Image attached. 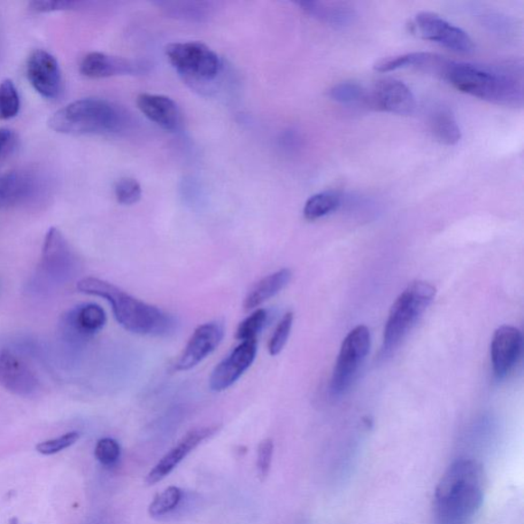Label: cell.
Returning <instances> with one entry per match:
<instances>
[{
  "instance_id": "1",
  "label": "cell",
  "mask_w": 524,
  "mask_h": 524,
  "mask_svg": "<svg viewBox=\"0 0 524 524\" xmlns=\"http://www.w3.org/2000/svg\"><path fill=\"white\" fill-rule=\"evenodd\" d=\"M485 474L479 462L460 459L446 470L435 489L434 510L438 524H467L480 511Z\"/></svg>"
},
{
  "instance_id": "2",
  "label": "cell",
  "mask_w": 524,
  "mask_h": 524,
  "mask_svg": "<svg viewBox=\"0 0 524 524\" xmlns=\"http://www.w3.org/2000/svg\"><path fill=\"white\" fill-rule=\"evenodd\" d=\"M77 290L108 300L115 319L131 333L167 336L174 332L176 321L173 315L141 302L109 282L94 276L83 277L77 283Z\"/></svg>"
},
{
  "instance_id": "3",
  "label": "cell",
  "mask_w": 524,
  "mask_h": 524,
  "mask_svg": "<svg viewBox=\"0 0 524 524\" xmlns=\"http://www.w3.org/2000/svg\"><path fill=\"white\" fill-rule=\"evenodd\" d=\"M451 61L444 80L469 96L506 107H521L523 87L518 69Z\"/></svg>"
},
{
  "instance_id": "4",
  "label": "cell",
  "mask_w": 524,
  "mask_h": 524,
  "mask_svg": "<svg viewBox=\"0 0 524 524\" xmlns=\"http://www.w3.org/2000/svg\"><path fill=\"white\" fill-rule=\"evenodd\" d=\"M126 115L104 98H81L61 108L49 120L56 133L69 136H110L126 126Z\"/></svg>"
},
{
  "instance_id": "5",
  "label": "cell",
  "mask_w": 524,
  "mask_h": 524,
  "mask_svg": "<svg viewBox=\"0 0 524 524\" xmlns=\"http://www.w3.org/2000/svg\"><path fill=\"white\" fill-rule=\"evenodd\" d=\"M436 289L433 285L416 281L408 285L392 304L383 335L382 353L395 351L434 302Z\"/></svg>"
},
{
  "instance_id": "6",
  "label": "cell",
  "mask_w": 524,
  "mask_h": 524,
  "mask_svg": "<svg viewBox=\"0 0 524 524\" xmlns=\"http://www.w3.org/2000/svg\"><path fill=\"white\" fill-rule=\"evenodd\" d=\"M165 55L169 63L187 82L211 83L217 80L222 70L218 53L201 42H175L166 46Z\"/></svg>"
},
{
  "instance_id": "7",
  "label": "cell",
  "mask_w": 524,
  "mask_h": 524,
  "mask_svg": "<svg viewBox=\"0 0 524 524\" xmlns=\"http://www.w3.org/2000/svg\"><path fill=\"white\" fill-rule=\"evenodd\" d=\"M370 346L371 334L364 325L354 328L345 337L331 380V391L334 396L342 395L351 387L368 356Z\"/></svg>"
},
{
  "instance_id": "8",
  "label": "cell",
  "mask_w": 524,
  "mask_h": 524,
  "mask_svg": "<svg viewBox=\"0 0 524 524\" xmlns=\"http://www.w3.org/2000/svg\"><path fill=\"white\" fill-rule=\"evenodd\" d=\"M414 27L424 40L441 44L454 52L469 53L474 50L473 41L464 30L454 26L436 14H418Z\"/></svg>"
},
{
  "instance_id": "9",
  "label": "cell",
  "mask_w": 524,
  "mask_h": 524,
  "mask_svg": "<svg viewBox=\"0 0 524 524\" xmlns=\"http://www.w3.org/2000/svg\"><path fill=\"white\" fill-rule=\"evenodd\" d=\"M0 387L14 396L33 397L41 389L35 372L14 351L0 349Z\"/></svg>"
},
{
  "instance_id": "10",
  "label": "cell",
  "mask_w": 524,
  "mask_h": 524,
  "mask_svg": "<svg viewBox=\"0 0 524 524\" xmlns=\"http://www.w3.org/2000/svg\"><path fill=\"white\" fill-rule=\"evenodd\" d=\"M366 104L375 110L407 117L416 109L413 92L403 81L384 79L367 91Z\"/></svg>"
},
{
  "instance_id": "11",
  "label": "cell",
  "mask_w": 524,
  "mask_h": 524,
  "mask_svg": "<svg viewBox=\"0 0 524 524\" xmlns=\"http://www.w3.org/2000/svg\"><path fill=\"white\" fill-rule=\"evenodd\" d=\"M27 79L33 88L45 98L55 99L63 89L61 72L55 57L43 50L31 52L26 63Z\"/></svg>"
},
{
  "instance_id": "12",
  "label": "cell",
  "mask_w": 524,
  "mask_h": 524,
  "mask_svg": "<svg viewBox=\"0 0 524 524\" xmlns=\"http://www.w3.org/2000/svg\"><path fill=\"white\" fill-rule=\"evenodd\" d=\"M223 336H225V329L219 322L206 323L199 326L190 338L179 360L176 361L177 371H189L201 363L219 348Z\"/></svg>"
},
{
  "instance_id": "13",
  "label": "cell",
  "mask_w": 524,
  "mask_h": 524,
  "mask_svg": "<svg viewBox=\"0 0 524 524\" xmlns=\"http://www.w3.org/2000/svg\"><path fill=\"white\" fill-rule=\"evenodd\" d=\"M257 341L244 342L228 358L215 367L210 379V388L220 392L232 387L248 371L257 358Z\"/></svg>"
},
{
  "instance_id": "14",
  "label": "cell",
  "mask_w": 524,
  "mask_h": 524,
  "mask_svg": "<svg viewBox=\"0 0 524 524\" xmlns=\"http://www.w3.org/2000/svg\"><path fill=\"white\" fill-rule=\"evenodd\" d=\"M148 70L149 64L145 61L115 57L104 52H90L83 58L80 64L81 74L90 80L141 75Z\"/></svg>"
},
{
  "instance_id": "15",
  "label": "cell",
  "mask_w": 524,
  "mask_h": 524,
  "mask_svg": "<svg viewBox=\"0 0 524 524\" xmlns=\"http://www.w3.org/2000/svg\"><path fill=\"white\" fill-rule=\"evenodd\" d=\"M521 331L513 326H502L495 331L491 344L492 370L498 379H503L518 363L522 351Z\"/></svg>"
},
{
  "instance_id": "16",
  "label": "cell",
  "mask_w": 524,
  "mask_h": 524,
  "mask_svg": "<svg viewBox=\"0 0 524 524\" xmlns=\"http://www.w3.org/2000/svg\"><path fill=\"white\" fill-rule=\"evenodd\" d=\"M220 426H204L192 429L182 438V441L177 444L173 449L169 451L164 458H162L157 465L154 467L145 482L149 484H155L173 472V469L181 463V462L188 456V454L194 451L199 444H201L206 439L211 437L218 433Z\"/></svg>"
},
{
  "instance_id": "17",
  "label": "cell",
  "mask_w": 524,
  "mask_h": 524,
  "mask_svg": "<svg viewBox=\"0 0 524 524\" xmlns=\"http://www.w3.org/2000/svg\"><path fill=\"white\" fill-rule=\"evenodd\" d=\"M107 323L103 308L89 304L76 306L61 322V332L74 341H84L101 331Z\"/></svg>"
},
{
  "instance_id": "18",
  "label": "cell",
  "mask_w": 524,
  "mask_h": 524,
  "mask_svg": "<svg viewBox=\"0 0 524 524\" xmlns=\"http://www.w3.org/2000/svg\"><path fill=\"white\" fill-rule=\"evenodd\" d=\"M138 109L150 121L167 131L180 130L182 114L173 98L166 96L142 94L136 98Z\"/></svg>"
},
{
  "instance_id": "19",
  "label": "cell",
  "mask_w": 524,
  "mask_h": 524,
  "mask_svg": "<svg viewBox=\"0 0 524 524\" xmlns=\"http://www.w3.org/2000/svg\"><path fill=\"white\" fill-rule=\"evenodd\" d=\"M451 61L430 52H411L397 57L383 59L376 63L374 69L379 72H390L398 69L415 68L422 72L433 74L444 80Z\"/></svg>"
},
{
  "instance_id": "20",
  "label": "cell",
  "mask_w": 524,
  "mask_h": 524,
  "mask_svg": "<svg viewBox=\"0 0 524 524\" xmlns=\"http://www.w3.org/2000/svg\"><path fill=\"white\" fill-rule=\"evenodd\" d=\"M65 237L57 228H51L46 234L42 250V271L58 277L66 275L72 267L73 256Z\"/></svg>"
},
{
  "instance_id": "21",
  "label": "cell",
  "mask_w": 524,
  "mask_h": 524,
  "mask_svg": "<svg viewBox=\"0 0 524 524\" xmlns=\"http://www.w3.org/2000/svg\"><path fill=\"white\" fill-rule=\"evenodd\" d=\"M292 279V272L289 268H282L274 274L268 275L254 285L248 292L243 304L245 312L256 310L267 300L276 296Z\"/></svg>"
},
{
  "instance_id": "22",
  "label": "cell",
  "mask_w": 524,
  "mask_h": 524,
  "mask_svg": "<svg viewBox=\"0 0 524 524\" xmlns=\"http://www.w3.org/2000/svg\"><path fill=\"white\" fill-rule=\"evenodd\" d=\"M297 5L307 14L330 26L336 28L345 27L353 22L356 14L351 6L345 4L321 3V2H300Z\"/></svg>"
},
{
  "instance_id": "23",
  "label": "cell",
  "mask_w": 524,
  "mask_h": 524,
  "mask_svg": "<svg viewBox=\"0 0 524 524\" xmlns=\"http://www.w3.org/2000/svg\"><path fill=\"white\" fill-rule=\"evenodd\" d=\"M33 182L28 175L10 173L0 175V210L14 205L30 194Z\"/></svg>"
},
{
  "instance_id": "24",
  "label": "cell",
  "mask_w": 524,
  "mask_h": 524,
  "mask_svg": "<svg viewBox=\"0 0 524 524\" xmlns=\"http://www.w3.org/2000/svg\"><path fill=\"white\" fill-rule=\"evenodd\" d=\"M431 133L445 145H457L462 137L461 129L454 114L446 108L435 110L430 117Z\"/></svg>"
},
{
  "instance_id": "25",
  "label": "cell",
  "mask_w": 524,
  "mask_h": 524,
  "mask_svg": "<svg viewBox=\"0 0 524 524\" xmlns=\"http://www.w3.org/2000/svg\"><path fill=\"white\" fill-rule=\"evenodd\" d=\"M342 199L337 192L329 191L318 192L307 200L304 208L305 220L313 221L336 211L341 206Z\"/></svg>"
},
{
  "instance_id": "26",
  "label": "cell",
  "mask_w": 524,
  "mask_h": 524,
  "mask_svg": "<svg viewBox=\"0 0 524 524\" xmlns=\"http://www.w3.org/2000/svg\"><path fill=\"white\" fill-rule=\"evenodd\" d=\"M329 97L342 105L366 104L367 90L358 82L344 81L331 89Z\"/></svg>"
},
{
  "instance_id": "27",
  "label": "cell",
  "mask_w": 524,
  "mask_h": 524,
  "mask_svg": "<svg viewBox=\"0 0 524 524\" xmlns=\"http://www.w3.org/2000/svg\"><path fill=\"white\" fill-rule=\"evenodd\" d=\"M20 97L17 88L11 80L0 83V120H10L20 111Z\"/></svg>"
},
{
  "instance_id": "28",
  "label": "cell",
  "mask_w": 524,
  "mask_h": 524,
  "mask_svg": "<svg viewBox=\"0 0 524 524\" xmlns=\"http://www.w3.org/2000/svg\"><path fill=\"white\" fill-rule=\"evenodd\" d=\"M182 499V491L176 487L166 489L161 492L149 507V513L153 518H160L171 513L181 503Z\"/></svg>"
},
{
  "instance_id": "29",
  "label": "cell",
  "mask_w": 524,
  "mask_h": 524,
  "mask_svg": "<svg viewBox=\"0 0 524 524\" xmlns=\"http://www.w3.org/2000/svg\"><path fill=\"white\" fill-rule=\"evenodd\" d=\"M267 320V312L266 310L254 312L248 318L240 323L237 329L236 338L242 342L257 341V335L265 327Z\"/></svg>"
},
{
  "instance_id": "30",
  "label": "cell",
  "mask_w": 524,
  "mask_h": 524,
  "mask_svg": "<svg viewBox=\"0 0 524 524\" xmlns=\"http://www.w3.org/2000/svg\"><path fill=\"white\" fill-rule=\"evenodd\" d=\"M159 5L175 18L190 20H202L208 9L204 3H160Z\"/></svg>"
},
{
  "instance_id": "31",
  "label": "cell",
  "mask_w": 524,
  "mask_h": 524,
  "mask_svg": "<svg viewBox=\"0 0 524 524\" xmlns=\"http://www.w3.org/2000/svg\"><path fill=\"white\" fill-rule=\"evenodd\" d=\"M115 197L122 205H134L142 198L140 182L131 177H123L115 184Z\"/></svg>"
},
{
  "instance_id": "32",
  "label": "cell",
  "mask_w": 524,
  "mask_h": 524,
  "mask_svg": "<svg viewBox=\"0 0 524 524\" xmlns=\"http://www.w3.org/2000/svg\"><path fill=\"white\" fill-rule=\"evenodd\" d=\"M293 320H295V314L290 312L285 314L280 323H277L271 341L268 343V352L271 356L276 357L284 350L291 333Z\"/></svg>"
},
{
  "instance_id": "33",
  "label": "cell",
  "mask_w": 524,
  "mask_h": 524,
  "mask_svg": "<svg viewBox=\"0 0 524 524\" xmlns=\"http://www.w3.org/2000/svg\"><path fill=\"white\" fill-rule=\"evenodd\" d=\"M80 438V433H77V431H71V433L38 444L36 445V451L44 454V456H50V454H55L70 448L71 445L79 442Z\"/></svg>"
},
{
  "instance_id": "34",
  "label": "cell",
  "mask_w": 524,
  "mask_h": 524,
  "mask_svg": "<svg viewBox=\"0 0 524 524\" xmlns=\"http://www.w3.org/2000/svg\"><path fill=\"white\" fill-rule=\"evenodd\" d=\"M120 445L110 437L99 439L96 445L95 454L99 463L104 466H112L120 457Z\"/></svg>"
},
{
  "instance_id": "35",
  "label": "cell",
  "mask_w": 524,
  "mask_h": 524,
  "mask_svg": "<svg viewBox=\"0 0 524 524\" xmlns=\"http://www.w3.org/2000/svg\"><path fill=\"white\" fill-rule=\"evenodd\" d=\"M80 3L70 0H37L29 4V10L33 13H52L73 10Z\"/></svg>"
},
{
  "instance_id": "36",
  "label": "cell",
  "mask_w": 524,
  "mask_h": 524,
  "mask_svg": "<svg viewBox=\"0 0 524 524\" xmlns=\"http://www.w3.org/2000/svg\"><path fill=\"white\" fill-rule=\"evenodd\" d=\"M274 454V443L271 438L262 441L258 446L257 453V472L262 481L267 479L269 469H271Z\"/></svg>"
},
{
  "instance_id": "37",
  "label": "cell",
  "mask_w": 524,
  "mask_h": 524,
  "mask_svg": "<svg viewBox=\"0 0 524 524\" xmlns=\"http://www.w3.org/2000/svg\"><path fill=\"white\" fill-rule=\"evenodd\" d=\"M484 25L489 26L492 31H496V33H510L511 25L510 23L508 22L505 18L500 17V15H490V17L484 18Z\"/></svg>"
},
{
  "instance_id": "38",
  "label": "cell",
  "mask_w": 524,
  "mask_h": 524,
  "mask_svg": "<svg viewBox=\"0 0 524 524\" xmlns=\"http://www.w3.org/2000/svg\"><path fill=\"white\" fill-rule=\"evenodd\" d=\"M13 134L12 131L5 128H0V154H2L7 145L12 141Z\"/></svg>"
},
{
  "instance_id": "39",
  "label": "cell",
  "mask_w": 524,
  "mask_h": 524,
  "mask_svg": "<svg viewBox=\"0 0 524 524\" xmlns=\"http://www.w3.org/2000/svg\"><path fill=\"white\" fill-rule=\"evenodd\" d=\"M10 524H21V523L18 520V519L14 518L10 520Z\"/></svg>"
}]
</instances>
